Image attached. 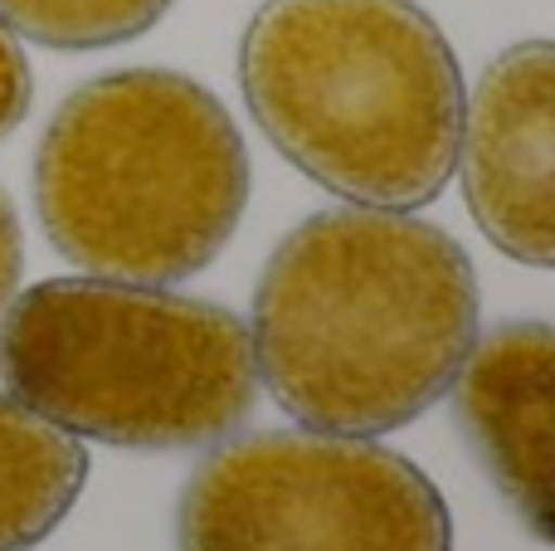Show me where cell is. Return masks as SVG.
<instances>
[{
	"mask_svg": "<svg viewBox=\"0 0 555 551\" xmlns=\"http://www.w3.org/2000/svg\"><path fill=\"white\" fill-rule=\"evenodd\" d=\"M83 484V445L0 390V551H35L74 513Z\"/></svg>",
	"mask_w": 555,
	"mask_h": 551,
	"instance_id": "8",
	"label": "cell"
},
{
	"mask_svg": "<svg viewBox=\"0 0 555 551\" xmlns=\"http://www.w3.org/2000/svg\"><path fill=\"white\" fill-rule=\"evenodd\" d=\"M171 0H0V25L44 49H107L137 39Z\"/></svg>",
	"mask_w": 555,
	"mask_h": 551,
	"instance_id": "9",
	"label": "cell"
},
{
	"mask_svg": "<svg viewBox=\"0 0 555 551\" xmlns=\"http://www.w3.org/2000/svg\"><path fill=\"white\" fill-rule=\"evenodd\" d=\"M0 376L64 435L117 449L215 445L259 400L249 328L230 308L93 273L5 303Z\"/></svg>",
	"mask_w": 555,
	"mask_h": 551,
	"instance_id": "4",
	"label": "cell"
},
{
	"mask_svg": "<svg viewBox=\"0 0 555 551\" xmlns=\"http://www.w3.org/2000/svg\"><path fill=\"white\" fill-rule=\"evenodd\" d=\"M35 98V78H29V59L20 49V39L0 25V137H10L29 113Z\"/></svg>",
	"mask_w": 555,
	"mask_h": 551,
	"instance_id": "10",
	"label": "cell"
},
{
	"mask_svg": "<svg viewBox=\"0 0 555 551\" xmlns=\"http://www.w3.org/2000/svg\"><path fill=\"white\" fill-rule=\"evenodd\" d=\"M551 386L555 332L546 322H507L473 342L453 376L473 454L537 542H551Z\"/></svg>",
	"mask_w": 555,
	"mask_h": 551,
	"instance_id": "7",
	"label": "cell"
},
{
	"mask_svg": "<svg viewBox=\"0 0 555 551\" xmlns=\"http://www.w3.org/2000/svg\"><path fill=\"white\" fill-rule=\"evenodd\" d=\"M20 264H25V240H20L15 205H10V195L0 191V312H5V303L15 298Z\"/></svg>",
	"mask_w": 555,
	"mask_h": 551,
	"instance_id": "11",
	"label": "cell"
},
{
	"mask_svg": "<svg viewBox=\"0 0 555 551\" xmlns=\"http://www.w3.org/2000/svg\"><path fill=\"white\" fill-rule=\"evenodd\" d=\"M249 342L287 415L371 439L453 386L478 342V273L449 230L404 210H322L273 249Z\"/></svg>",
	"mask_w": 555,
	"mask_h": 551,
	"instance_id": "1",
	"label": "cell"
},
{
	"mask_svg": "<svg viewBox=\"0 0 555 551\" xmlns=\"http://www.w3.org/2000/svg\"><path fill=\"white\" fill-rule=\"evenodd\" d=\"M555 49L512 44L463 103L459 171L473 220L507 259L551 269L555 259Z\"/></svg>",
	"mask_w": 555,
	"mask_h": 551,
	"instance_id": "6",
	"label": "cell"
},
{
	"mask_svg": "<svg viewBox=\"0 0 555 551\" xmlns=\"http://www.w3.org/2000/svg\"><path fill=\"white\" fill-rule=\"evenodd\" d=\"M49 244L93 279L166 283L220 259L249 205V152L205 84L117 68L64 98L35 152Z\"/></svg>",
	"mask_w": 555,
	"mask_h": 551,
	"instance_id": "3",
	"label": "cell"
},
{
	"mask_svg": "<svg viewBox=\"0 0 555 551\" xmlns=\"http://www.w3.org/2000/svg\"><path fill=\"white\" fill-rule=\"evenodd\" d=\"M181 551H453L424 469L365 435L263 430L201 459L176 508Z\"/></svg>",
	"mask_w": 555,
	"mask_h": 551,
	"instance_id": "5",
	"label": "cell"
},
{
	"mask_svg": "<svg viewBox=\"0 0 555 551\" xmlns=\"http://www.w3.org/2000/svg\"><path fill=\"white\" fill-rule=\"evenodd\" d=\"M240 88L278 152L356 205L420 210L459 171L463 74L414 0H269Z\"/></svg>",
	"mask_w": 555,
	"mask_h": 551,
	"instance_id": "2",
	"label": "cell"
}]
</instances>
